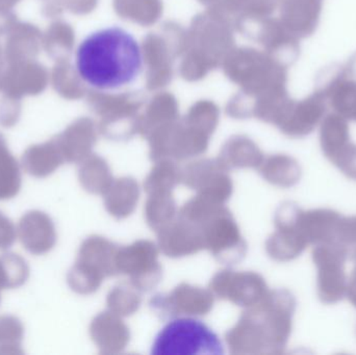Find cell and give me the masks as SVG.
Here are the masks:
<instances>
[{
	"mask_svg": "<svg viewBox=\"0 0 356 355\" xmlns=\"http://www.w3.org/2000/svg\"><path fill=\"white\" fill-rule=\"evenodd\" d=\"M142 65L140 44L121 27H108L91 33L76 52L79 76L99 90L118 89L133 83Z\"/></svg>",
	"mask_w": 356,
	"mask_h": 355,
	"instance_id": "cell-1",
	"label": "cell"
},
{
	"mask_svg": "<svg viewBox=\"0 0 356 355\" xmlns=\"http://www.w3.org/2000/svg\"><path fill=\"white\" fill-rule=\"evenodd\" d=\"M296 306V298L289 290H270L259 304L246 308L226 333L230 354H284L292 333Z\"/></svg>",
	"mask_w": 356,
	"mask_h": 355,
	"instance_id": "cell-2",
	"label": "cell"
},
{
	"mask_svg": "<svg viewBox=\"0 0 356 355\" xmlns=\"http://www.w3.org/2000/svg\"><path fill=\"white\" fill-rule=\"evenodd\" d=\"M186 221L198 226L204 250H209L218 262L232 266L246 256V241L225 204H207L193 208L188 212Z\"/></svg>",
	"mask_w": 356,
	"mask_h": 355,
	"instance_id": "cell-3",
	"label": "cell"
},
{
	"mask_svg": "<svg viewBox=\"0 0 356 355\" xmlns=\"http://www.w3.org/2000/svg\"><path fill=\"white\" fill-rule=\"evenodd\" d=\"M120 246L102 236H90L81 243L76 262L67 275V283L75 293L91 295L104 279L117 276L116 258Z\"/></svg>",
	"mask_w": 356,
	"mask_h": 355,
	"instance_id": "cell-4",
	"label": "cell"
},
{
	"mask_svg": "<svg viewBox=\"0 0 356 355\" xmlns=\"http://www.w3.org/2000/svg\"><path fill=\"white\" fill-rule=\"evenodd\" d=\"M219 337L204 323L195 319L171 321L156 336L152 345L154 355H222Z\"/></svg>",
	"mask_w": 356,
	"mask_h": 355,
	"instance_id": "cell-5",
	"label": "cell"
},
{
	"mask_svg": "<svg viewBox=\"0 0 356 355\" xmlns=\"http://www.w3.org/2000/svg\"><path fill=\"white\" fill-rule=\"evenodd\" d=\"M159 251L156 243L149 240H138L131 245L120 246L116 258L118 275L129 277V283L140 292L152 291L162 281Z\"/></svg>",
	"mask_w": 356,
	"mask_h": 355,
	"instance_id": "cell-6",
	"label": "cell"
},
{
	"mask_svg": "<svg viewBox=\"0 0 356 355\" xmlns=\"http://www.w3.org/2000/svg\"><path fill=\"white\" fill-rule=\"evenodd\" d=\"M213 296L248 308L259 304L269 293L265 279L252 271H234L224 269L213 275L209 281Z\"/></svg>",
	"mask_w": 356,
	"mask_h": 355,
	"instance_id": "cell-7",
	"label": "cell"
},
{
	"mask_svg": "<svg viewBox=\"0 0 356 355\" xmlns=\"http://www.w3.org/2000/svg\"><path fill=\"white\" fill-rule=\"evenodd\" d=\"M302 208L293 201L280 204L274 216L276 231L266 241V251L276 262H291L300 256L309 243L299 231L297 220Z\"/></svg>",
	"mask_w": 356,
	"mask_h": 355,
	"instance_id": "cell-8",
	"label": "cell"
},
{
	"mask_svg": "<svg viewBox=\"0 0 356 355\" xmlns=\"http://www.w3.org/2000/svg\"><path fill=\"white\" fill-rule=\"evenodd\" d=\"M215 296L211 290L181 283L168 294H156L150 300V308L162 319L181 316H207L211 312Z\"/></svg>",
	"mask_w": 356,
	"mask_h": 355,
	"instance_id": "cell-9",
	"label": "cell"
},
{
	"mask_svg": "<svg viewBox=\"0 0 356 355\" xmlns=\"http://www.w3.org/2000/svg\"><path fill=\"white\" fill-rule=\"evenodd\" d=\"M314 263L317 267L318 297L324 304H336L346 296L347 279L344 254L332 244L314 248Z\"/></svg>",
	"mask_w": 356,
	"mask_h": 355,
	"instance_id": "cell-10",
	"label": "cell"
},
{
	"mask_svg": "<svg viewBox=\"0 0 356 355\" xmlns=\"http://www.w3.org/2000/svg\"><path fill=\"white\" fill-rule=\"evenodd\" d=\"M228 172L219 160H197L181 168V183L198 195L226 204L234 191Z\"/></svg>",
	"mask_w": 356,
	"mask_h": 355,
	"instance_id": "cell-11",
	"label": "cell"
},
{
	"mask_svg": "<svg viewBox=\"0 0 356 355\" xmlns=\"http://www.w3.org/2000/svg\"><path fill=\"white\" fill-rule=\"evenodd\" d=\"M156 235L159 249L168 258H186L204 250L200 229L178 215L172 222L156 231Z\"/></svg>",
	"mask_w": 356,
	"mask_h": 355,
	"instance_id": "cell-12",
	"label": "cell"
},
{
	"mask_svg": "<svg viewBox=\"0 0 356 355\" xmlns=\"http://www.w3.org/2000/svg\"><path fill=\"white\" fill-rule=\"evenodd\" d=\"M89 333L100 354H121L131 341V331L122 317L111 311L100 313L92 320Z\"/></svg>",
	"mask_w": 356,
	"mask_h": 355,
	"instance_id": "cell-13",
	"label": "cell"
},
{
	"mask_svg": "<svg viewBox=\"0 0 356 355\" xmlns=\"http://www.w3.org/2000/svg\"><path fill=\"white\" fill-rule=\"evenodd\" d=\"M19 238L23 247L35 256L47 254L56 246V226L46 213L31 210L19 221Z\"/></svg>",
	"mask_w": 356,
	"mask_h": 355,
	"instance_id": "cell-14",
	"label": "cell"
},
{
	"mask_svg": "<svg viewBox=\"0 0 356 355\" xmlns=\"http://www.w3.org/2000/svg\"><path fill=\"white\" fill-rule=\"evenodd\" d=\"M341 217L340 213L330 208L301 210L297 225L309 245H323L332 243Z\"/></svg>",
	"mask_w": 356,
	"mask_h": 355,
	"instance_id": "cell-15",
	"label": "cell"
},
{
	"mask_svg": "<svg viewBox=\"0 0 356 355\" xmlns=\"http://www.w3.org/2000/svg\"><path fill=\"white\" fill-rule=\"evenodd\" d=\"M140 194L139 183L133 177L114 179L104 194V208L111 216L123 220L135 212Z\"/></svg>",
	"mask_w": 356,
	"mask_h": 355,
	"instance_id": "cell-16",
	"label": "cell"
},
{
	"mask_svg": "<svg viewBox=\"0 0 356 355\" xmlns=\"http://www.w3.org/2000/svg\"><path fill=\"white\" fill-rule=\"evenodd\" d=\"M65 163L64 156L54 139L31 146L25 150L21 158V166L25 172L37 179L49 176Z\"/></svg>",
	"mask_w": 356,
	"mask_h": 355,
	"instance_id": "cell-17",
	"label": "cell"
},
{
	"mask_svg": "<svg viewBox=\"0 0 356 355\" xmlns=\"http://www.w3.org/2000/svg\"><path fill=\"white\" fill-rule=\"evenodd\" d=\"M257 170L266 181L284 189L296 185L302 175L299 163L284 154H275L264 158Z\"/></svg>",
	"mask_w": 356,
	"mask_h": 355,
	"instance_id": "cell-18",
	"label": "cell"
},
{
	"mask_svg": "<svg viewBox=\"0 0 356 355\" xmlns=\"http://www.w3.org/2000/svg\"><path fill=\"white\" fill-rule=\"evenodd\" d=\"M79 181L88 193L104 195L114 179L108 162L93 154L79 164Z\"/></svg>",
	"mask_w": 356,
	"mask_h": 355,
	"instance_id": "cell-19",
	"label": "cell"
},
{
	"mask_svg": "<svg viewBox=\"0 0 356 355\" xmlns=\"http://www.w3.org/2000/svg\"><path fill=\"white\" fill-rule=\"evenodd\" d=\"M54 140L66 163L81 164L88 156H91L94 139L91 131L86 126L75 125L63 135L54 138Z\"/></svg>",
	"mask_w": 356,
	"mask_h": 355,
	"instance_id": "cell-20",
	"label": "cell"
},
{
	"mask_svg": "<svg viewBox=\"0 0 356 355\" xmlns=\"http://www.w3.org/2000/svg\"><path fill=\"white\" fill-rule=\"evenodd\" d=\"M219 162L226 170L257 169L264 160L261 150L247 140H232L220 154Z\"/></svg>",
	"mask_w": 356,
	"mask_h": 355,
	"instance_id": "cell-21",
	"label": "cell"
},
{
	"mask_svg": "<svg viewBox=\"0 0 356 355\" xmlns=\"http://www.w3.org/2000/svg\"><path fill=\"white\" fill-rule=\"evenodd\" d=\"M144 181V190L147 195L156 193H172L181 183V168L177 160L171 158L158 160Z\"/></svg>",
	"mask_w": 356,
	"mask_h": 355,
	"instance_id": "cell-22",
	"label": "cell"
},
{
	"mask_svg": "<svg viewBox=\"0 0 356 355\" xmlns=\"http://www.w3.org/2000/svg\"><path fill=\"white\" fill-rule=\"evenodd\" d=\"M144 212L148 226L156 233L172 222L178 215L177 202L172 193L149 194Z\"/></svg>",
	"mask_w": 356,
	"mask_h": 355,
	"instance_id": "cell-23",
	"label": "cell"
},
{
	"mask_svg": "<svg viewBox=\"0 0 356 355\" xmlns=\"http://www.w3.org/2000/svg\"><path fill=\"white\" fill-rule=\"evenodd\" d=\"M141 292L131 283H120L111 290L106 297L108 311L120 317L133 316L142 304Z\"/></svg>",
	"mask_w": 356,
	"mask_h": 355,
	"instance_id": "cell-24",
	"label": "cell"
},
{
	"mask_svg": "<svg viewBox=\"0 0 356 355\" xmlns=\"http://www.w3.org/2000/svg\"><path fill=\"white\" fill-rule=\"evenodd\" d=\"M29 277V264L22 256L13 252L0 256V290L21 287Z\"/></svg>",
	"mask_w": 356,
	"mask_h": 355,
	"instance_id": "cell-25",
	"label": "cell"
},
{
	"mask_svg": "<svg viewBox=\"0 0 356 355\" xmlns=\"http://www.w3.org/2000/svg\"><path fill=\"white\" fill-rule=\"evenodd\" d=\"M21 185L20 165L8 149L0 154V201L16 197Z\"/></svg>",
	"mask_w": 356,
	"mask_h": 355,
	"instance_id": "cell-26",
	"label": "cell"
},
{
	"mask_svg": "<svg viewBox=\"0 0 356 355\" xmlns=\"http://www.w3.org/2000/svg\"><path fill=\"white\" fill-rule=\"evenodd\" d=\"M24 327L12 315L0 316V355H22Z\"/></svg>",
	"mask_w": 356,
	"mask_h": 355,
	"instance_id": "cell-27",
	"label": "cell"
},
{
	"mask_svg": "<svg viewBox=\"0 0 356 355\" xmlns=\"http://www.w3.org/2000/svg\"><path fill=\"white\" fill-rule=\"evenodd\" d=\"M330 244L356 263V216L341 217Z\"/></svg>",
	"mask_w": 356,
	"mask_h": 355,
	"instance_id": "cell-28",
	"label": "cell"
},
{
	"mask_svg": "<svg viewBox=\"0 0 356 355\" xmlns=\"http://www.w3.org/2000/svg\"><path fill=\"white\" fill-rule=\"evenodd\" d=\"M330 160L340 169L343 174L356 181V147L355 146H343Z\"/></svg>",
	"mask_w": 356,
	"mask_h": 355,
	"instance_id": "cell-29",
	"label": "cell"
},
{
	"mask_svg": "<svg viewBox=\"0 0 356 355\" xmlns=\"http://www.w3.org/2000/svg\"><path fill=\"white\" fill-rule=\"evenodd\" d=\"M17 229L14 223L0 212V250H8L14 245Z\"/></svg>",
	"mask_w": 356,
	"mask_h": 355,
	"instance_id": "cell-30",
	"label": "cell"
},
{
	"mask_svg": "<svg viewBox=\"0 0 356 355\" xmlns=\"http://www.w3.org/2000/svg\"><path fill=\"white\" fill-rule=\"evenodd\" d=\"M347 298L356 308V265L350 277H349L348 283H347Z\"/></svg>",
	"mask_w": 356,
	"mask_h": 355,
	"instance_id": "cell-31",
	"label": "cell"
},
{
	"mask_svg": "<svg viewBox=\"0 0 356 355\" xmlns=\"http://www.w3.org/2000/svg\"><path fill=\"white\" fill-rule=\"evenodd\" d=\"M8 145H6V139H4L3 135L0 133V154H3L4 151L8 150Z\"/></svg>",
	"mask_w": 356,
	"mask_h": 355,
	"instance_id": "cell-32",
	"label": "cell"
},
{
	"mask_svg": "<svg viewBox=\"0 0 356 355\" xmlns=\"http://www.w3.org/2000/svg\"><path fill=\"white\" fill-rule=\"evenodd\" d=\"M0 300H1V297H0Z\"/></svg>",
	"mask_w": 356,
	"mask_h": 355,
	"instance_id": "cell-33",
	"label": "cell"
}]
</instances>
